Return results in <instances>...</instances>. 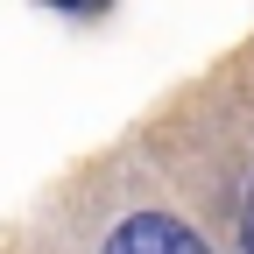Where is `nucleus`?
I'll list each match as a JSON object with an SVG mask.
<instances>
[{
  "label": "nucleus",
  "instance_id": "1",
  "mask_svg": "<svg viewBox=\"0 0 254 254\" xmlns=\"http://www.w3.org/2000/svg\"><path fill=\"white\" fill-rule=\"evenodd\" d=\"M99 254H212V247L190 233L184 219H170V212H134V219L113 226V240Z\"/></svg>",
  "mask_w": 254,
  "mask_h": 254
},
{
  "label": "nucleus",
  "instance_id": "2",
  "mask_svg": "<svg viewBox=\"0 0 254 254\" xmlns=\"http://www.w3.org/2000/svg\"><path fill=\"white\" fill-rule=\"evenodd\" d=\"M240 247L254 254V184H247V205H240Z\"/></svg>",
  "mask_w": 254,
  "mask_h": 254
},
{
  "label": "nucleus",
  "instance_id": "3",
  "mask_svg": "<svg viewBox=\"0 0 254 254\" xmlns=\"http://www.w3.org/2000/svg\"><path fill=\"white\" fill-rule=\"evenodd\" d=\"M57 7H78V14H92V7H106V0H57Z\"/></svg>",
  "mask_w": 254,
  "mask_h": 254
}]
</instances>
